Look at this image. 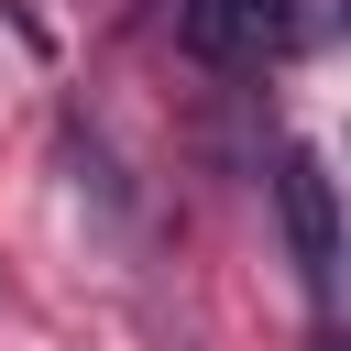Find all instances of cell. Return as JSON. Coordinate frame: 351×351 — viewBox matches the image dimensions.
I'll return each instance as SVG.
<instances>
[{"mask_svg": "<svg viewBox=\"0 0 351 351\" xmlns=\"http://www.w3.org/2000/svg\"><path fill=\"white\" fill-rule=\"evenodd\" d=\"M274 219H285V252L307 274V296H340V186L318 165V143H285L274 165Z\"/></svg>", "mask_w": 351, "mask_h": 351, "instance_id": "6da1fadb", "label": "cell"}, {"mask_svg": "<svg viewBox=\"0 0 351 351\" xmlns=\"http://www.w3.org/2000/svg\"><path fill=\"white\" fill-rule=\"evenodd\" d=\"M307 33V0H176V44L197 66H263Z\"/></svg>", "mask_w": 351, "mask_h": 351, "instance_id": "7a4b0ae2", "label": "cell"}]
</instances>
